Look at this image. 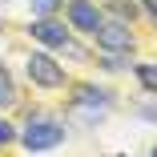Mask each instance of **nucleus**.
<instances>
[{"label":"nucleus","mask_w":157,"mask_h":157,"mask_svg":"<svg viewBox=\"0 0 157 157\" xmlns=\"http://www.w3.org/2000/svg\"><path fill=\"white\" fill-rule=\"evenodd\" d=\"M60 137H65V125L52 121V117H33L24 129V149H52L60 145Z\"/></svg>","instance_id":"f257e3e1"},{"label":"nucleus","mask_w":157,"mask_h":157,"mask_svg":"<svg viewBox=\"0 0 157 157\" xmlns=\"http://www.w3.org/2000/svg\"><path fill=\"white\" fill-rule=\"evenodd\" d=\"M93 36H97V44L105 52H129L133 48V33L125 20H101L97 28H93Z\"/></svg>","instance_id":"f03ea898"},{"label":"nucleus","mask_w":157,"mask_h":157,"mask_svg":"<svg viewBox=\"0 0 157 157\" xmlns=\"http://www.w3.org/2000/svg\"><path fill=\"white\" fill-rule=\"evenodd\" d=\"M28 77H33L36 85H44V89L65 85V69H60L52 56H44V52H33V56H28Z\"/></svg>","instance_id":"7ed1b4c3"},{"label":"nucleus","mask_w":157,"mask_h":157,"mask_svg":"<svg viewBox=\"0 0 157 157\" xmlns=\"http://www.w3.org/2000/svg\"><path fill=\"white\" fill-rule=\"evenodd\" d=\"M33 36H36L40 44H52V48H60V44L69 40V33H65V24H56V20H48V16L33 20Z\"/></svg>","instance_id":"20e7f679"},{"label":"nucleus","mask_w":157,"mask_h":157,"mask_svg":"<svg viewBox=\"0 0 157 157\" xmlns=\"http://www.w3.org/2000/svg\"><path fill=\"white\" fill-rule=\"evenodd\" d=\"M69 20L81 28V33H93V28L101 24V12L89 4V0H69Z\"/></svg>","instance_id":"39448f33"},{"label":"nucleus","mask_w":157,"mask_h":157,"mask_svg":"<svg viewBox=\"0 0 157 157\" xmlns=\"http://www.w3.org/2000/svg\"><path fill=\"white\" fill-rule=\"evenodd\" d=\"M105 105H109V101H105L101 89H89V85L77 89V109H85V121H97V117L105 113Z\"/></svg>","instance_id":"423d86ee"},{"label":"nucleus","mask_w":157,"mask_h":157,"mask_svg":"<svg viewBox=\"0 0 157 157\" xmlns=\"http://www.w3.org/2000/svg\"><path fill=\"white\" fill-rule=\"evenodd\" d=\"M16 101V93H12V81H8V73L0 69V105H12Z\"/></svg>","instance_id":"0eeeda50"},{"label":"nucleus","mask_w":157,"mask_h":157,"mask_svg":"<svg viewBox=\"0 0 157 157\" xmlns=\"http://www.w3.org/2000/svg\"><path fill=\"white\" fill-rule=\"evenodd\" d=\"M109 12H113L117 20H133V16H137V8H133V4H125V0H117V4H109Z\"/></svg>","instance_id":"6e6552de"},{"label":"nucleus","mask_w":157,"mask_h":157,"mask_svg":"<svg viewBox=\"0 0 157 157\" xmlns=\"http://www.w3.org/2000/svg\"><path fill=\"white\" fill-rule=\"evenodd\" d=\"M137 81L153 93V85H157V73H153V65H137Z\"/></svg>","instance_id":"1a4fd4ad"},{"label":"nucleus","mask_w":157,"mask_h":157,"mask_svg":"<svg viewBox=\"0 0 157 157\" xmlns=\"http://www.w3.org/2000/svg\"><path fill=\"white\" fill-rule=\"evenodd\" d=\"M56 8H60V0H33V12L36 16H52Z\"/></svg>","instance_id":"9d476101"},{"label":"nucleus","mask_w":157,"mask_h":157,"mask_svg":"<svg viewBox=\"0 0 157 157\" xmlns=\"http://www.w3.org/2000/svg\"><path fill=\"white\" fill-rule=\"evenodd\" d=\"M8 141H12V125H8V121H0V145H8Z\"/></svg>","instance_id":"9b49d317"}]
</instances>
